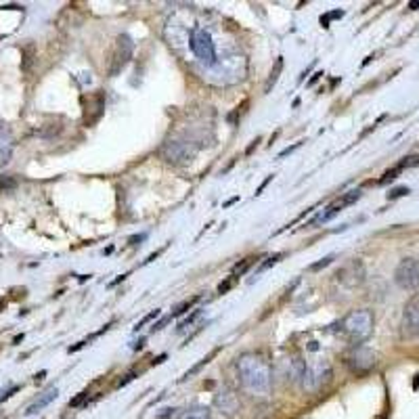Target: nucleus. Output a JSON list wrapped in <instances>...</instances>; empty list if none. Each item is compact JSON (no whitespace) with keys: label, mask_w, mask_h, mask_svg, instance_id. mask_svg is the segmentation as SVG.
<instances>
[{"label":"nucleus","mask_w":419,"mask_h":419,"mask_svg":"<svg viewBox=\"0 0 419 419\" xmlns=\"http://www.w3.org/2000/svg\"><path fill=\"white\" fill-rule=\"evenodd\" d=\"M199 314H201V308H195V310H193V312L189 314V317H187L185 321H180V323H178L176 332H178V334H180V332H185V330H187V327H189V325H191V323H193V321H195V319L199 317Z\"/></svg>","instance_id":"obj_20"},{"label":"nucleus","mask_w":419,"mask_h":419,"mask_svg":"<svg viewBox=\"0 0 419 419\" xmlns=\"http://www.w3.org/2000/svg\"><path fill=\"white\" fill-rule=\"evenodd\" d=\"M237 375L241 386L258 396H266L273 390V367L258 352H246L237 359Z\"/></svg>","instance_id":"obj_1"},{"label":"nucleus","mask_w":419,"mask_h":419,"mask_svg":"<svg viewBox=\"0 0 419 419\" xmlns=\"http://www.w3.org/2000/svg\"><path fill=\"white\" fill-rule=\"evenodd\" d=\"M336 281L348 283L350 287L359 285V283L363 281V266H361V262H352V264L344 266L342 271H338V273H336Z\"/></svg>","instance_id":"obj_11"},{"label":"nucleus","mask_w":419,"mask_h":419,"mask_svg":"<svg viewBox=\"0 0 419 419\" xmlns=\"http://www.w3.org/2000/svg\"><path fill=\"white\" fill-rule=\"evenodd\" d=\"M298 147H302V141L300 143H296V145H291V147H287V149H283L281 153H279V157H285V155H289V153H293Z\"/></svg>","instance_id":"obj_32"},{"label":"nucleus","mask_w":419,"mask_h":419,"mask_svg":"<svg viewBox=\"0 0 419 419\" xmlns=\"http://www.w3.org/2000/svg\"><path fill=\"white\" fill-rule=\"evenodd\" d=\"M334 260H336V256H334V254H330V256H325L323 260H319V262H314V264L310 266V271H312V273H317V271H321V268L330 266V264H332Z\"/></svg>","instance_id":"obj_23"},{"label":"nucleus","mask_w":419,"mask_h":419,"mask_svg":"<svg viewBox=\"0 0 419 419\" xmlns=\"http://www.w3.org/2000/svg\"><path fill=\"white\" fill-rule=\"evenodd\" d=\"M281 258H283V254H275V256H271V258H266V262H264V264H260V268H258V271H260V273H262V271H266V268H271V266H275V264H277V262H279V260H281Z\"/></svg>","instance_id":"obj_27"},{"label":"nucleus","mask_w":419,"mask_h":419,"mask_svg":"<svg viewBox=\"0 0 419 419\" xmlns=\"http://www.w3.org/2000/svg\"><path fill=\"white\" fill-rule=\"evenodd\" d=\"M373 325H375V317L369 308H359V310H352L348 312L346 317L340 321V332L342 336L354 344V346H363L371 334H373Z\"/></svg>","instance_id":"obj_2"},{"label":"nucleus","mask_w":419,"mask_h":419,"mask_svg":"<svg viewBox=\"0 0 419 419\" xmlns=\"http://www.w3.org/2000/svg\"><path fill=\"white\" fill-rule=\"evenodd\" d=\"M17 390H19V386H13V388H9V390H3V388H0V402H5L7 398H11Z\"/></svg>","instance_id":"obj_28"},{"label":"nucleus","mask_w":419,"mask_h":419,"mask_svg":"<svg viewBox=\"0 0 419 419\" xmlns=\"http://www.w3.org/2000/svg\"><path fill=\"white\" fill-rule=\"evenodd\" d=\"M321 76H323V71H317V74H314V76H312V78L308 80V86H312V84H314V82H317V80H319Z\"/></svg>","instance_id":"obj_33"},{"label":"nucleus","mask_w":419,"mask_h":419,"mask_svg":"<svg viewBox=\"0 0 419 419\" xmlns=\"http://www.w3.org/2000/svg\"><path fill=\"white\" fill-rule=\"evenodd\" d=\"M216 402L221 404V409H223L227 415H233V413L237 411V407H239V402L235 400V396L229 394V392H225L223 396H216Z\"/></svg>","instance_id":"obj_14"},{"label":"nucleus","mask_w":419,"mask_h":419,"mask_svg":"<svg viewBox=\"0 0 419 419\" xmlns=\"http://www.w3.org/2000/svg\"><path fill=\"white\" fill-rule=\"evenodd\" d=\"M233 283H235V277L231 275V277H229V279H227L225 283H221V285H219V293H221V296H223V293H227V291H229V289L233 287Z\"/></svg>","instance_id":"obj_29"},{"label":"nucleus","mask_w":419,"mask_h":419,"mask_svg":"<svg viewBox=\"0 0 419 419\" xmlns=\"http://www.w3.org/2000/svg\"><path fill=\"white\" fill-rule=\"evenodd\" d=\"M86 396H88V390L80 392V394H78L76 398H71V400H69V407H80V404H82V400H84Z\"/></svg>","instance_id":"obj_30"},{"label":"nucleus","mask_w":419,"mask_h":419,"mask_svg":"<svg viewBox=\"0 0 419 419\" xmlns=\"http://www.w3.org/2000/svg\"><path fill=\"white\" fill-rule=\"evenodd\" d=\"M409 9H413V11L419 9V3H417V0H415V3H409Z\"/></svg>","instance_id":"obj_37"},{"label":"nucleus","mask_w":419,"mask_h":419,"mask_svg":"<svg viewBox=\"0 0 419 419\" xmlns=\"http://www.w3.org/2000/svg\"><path fill=\"white\" fill-rule=\"evenodd\" d=\"M256 260H258L256 256H250V258H246V260H243L241 264H237V266H235V271H233V277H235V279L243 277V275H246V273H248V271L252 268V264H254Z\"/></svg>","instance_id":"obj_18"},{"label":"nucleus","mask_w":419,"mask_h":419,"mask_svg":"<svg viewBox=\"0 0 419 419\" xmlns=\"http://www.w3.org/2000/svg\"><path fill=\"white\" fill-rule=\"evenodd\" d=\"M197 300H199V296H195V298H191V300L182 302V304H180V306H178L174 312H172V317H180V314H185V312H187V310H189V308H191V306H193Z\"/></svg>","instance_id":"obj_22"},{"label":"nucleus","mask_w":419,"mask_h":419,"mask_svg":"<svg viewBox=\"0 0 419 419\" xmlns=\"http://www.w3.org/2000/svg\"><path fill=\"white\" fill-rule=\"evenodd\" d=\"M361 199V191L359 189H354V191H348L346 195H342L336 203H332V205H327L323 212L319 214V216H314L310 223H308V227H312V225H319V223H327V221H332L342 207H346V205H352L354 201H359Z\"/></svg>","instance_id":"obj_8"},{"label":"nucleus","mask_w":419,"mask_h":419,"mask_svg":"<svg viewBox=\"0 0 419 419\" xmlns=\"http://www.w3.org/2000/svg\"><path fill=\"white\" fill-rule=\"evenodd\" d=\"M132 53H135V42L128 34H122L118 38V49H116V55H114V63H112V69L110 74L112 76H118L126 65L128 61L132 59Z\"/></svg>","instance_id":"obj_10"},{"label":"nucleus","mask_w":419,"mask_h":419,"mask_svg":"<svg viewBox=\"0 0 419 419\" xmlns=\"http://www.w3.org/2000/svg\"><path fill=\"white\" fill-rule=\"evenodd\" d=\"M195 153H197V147L189 141H182V139H172L162 147V155L170 164H185Z\"/></svg>","instance_id":"obj_7"},{"label":"nucleus","mask_w":419,"mask_h":419,"mask_svg":"<svg viewBox=\"0 0 419 419\" xmlns=\"http://www.w3.org/2000/svg\"><path fill=\"white\" fill-rule=\"evenodd\" d=\"M258 143H260V139H256V141H254V143H252V145L248 147V153H252V151H254V147H256Z\"/></svg>","instance_id":"obj_35"},{"label":"nucleus","mask_w":419,"mask_h":419,"mask_svg":"<svg viewBox=\"0 0 419 419\" xmlns=\"http://www.w3.org/2000/svg\"><path fill=\"white\" fill-rule=\"evenodd\" d=\"M189 46H191L193 55H195L199 61H203L205 65H216V59H219L216 46H214V42H212V36H210L205 30L195 28V30L191 32Z\"/></svg>","instance_id":"obj_3"},{"label":"nucleus","mask_w":419,"mask_h":419,"mask_svg":"<svg viewBox=\"0 0 419 419\" xmlns=\"http://www.w3.org/2000/svg\"><path fill=\"white\" fill-rule=\"evenodd\" d=\"M164 361H166V354H160V357L153 361V365H160V363H164Z\"/></svg>","instance_id":"obj_34"},{"label":"nucleus","mask_w":419,"mask_h":419,"mask_svg":"<svg viewBox=\"0 0 419 419\" xmlns=\"http://www.w3.org/2000/svg\"><path fill=\"white\" fill-rule=\"evenodd\" d=\"M404 170V166L402 164H398V166H394V168H390L388 172H384V176L379 178V185H386V182H390V180H394L400 172Z\"/></svg>","instance_id":"obj_19"},{"label":"nucleus","mask_w":419,"mask_h":419,"mask_svg":"<svg viewBox=\"0 0 419 419\" xmlns=\"http://www.w3.org/2000/svg\"><path fill=\"white\" fill-rule=\"evenodd\" d=\"M409 195V187H396L388 193V199H398V197H404Z\"/></svg>","instance_id":"obj_26"},{"label":"nucleus","mask_w":419,"mask_h":419,"mask_svg":"<svg viewBox=\"0 0 419 419\" xmlns=\"http://www.w3.org/2000/svg\"><path fill=\"white\" fill-rule=\"evenodd\" d=\"M135 377H137V373H135V371H130L128 375H124V379H120V382H118V388H122V386L130 384V382H132Z\"/></svg>","instance_id":"obj_31"},{"label":"nucleus","mask_w":419,"mask_h":419,"mask_svg":"<svg viewBox=\"0 0 419 419\" xmlns=\"http://www.w3.org/2000/svg\"><path fill=\"white\" fill-rule=\"evenodd\" d=\"M281 69H283V57H279L277 61H275V67H273V71H271V76H268V80H266V84H264V92H271V88L277 84V80H279V74H281Z\"/></svg>","instance_id":"obj_17"},{"label":"nucleus","mask_w":419,"mask_h":419,"mask_svg":"<svg viewBox=\"0 0 419 419\" xmlns=\"http://www.w3.org/2000/svg\"><path fill=\"white\" fill-rule=\"evenodd\" d=\"M394 281L402 289L419 287V260L417 258H402L394 271Z\"/></svg>","instance_id":"obj_6"},{"label":"nucleus","mask_w":419,"mask_h":419,"mask_svg":"<svg viewBox=\"0 0 419 419\" xmlns=\"http://www.w3.org/2000/svg\"><path fill=\"white\" fill-rule=\"evenodd\" d=\"M400 336L404 340L419 338V291H415L402 310V321H400Z\"/></svg>","instance_id":"obj_5"},{"label":"nucleus","mask_w":419,"mask_h":419,"mask_svg":"<svg viewBox=\"0 0 419 419\" xmlns=\"http://www.w3.org/2000/svg\"><path fill=\"white\" fill-rule=\"evenodd\" d=\"M59 396V390H57V386H51V388H46L30 407H28V411H26V415H36V413H40L44 407H49L55 398Z\"/></svg>","instance_id":"obj_12"},{"label":"nucleus","mask_w":419,"mask_h":419,"mask_svg":"<svg viewBox=\"0 0 419 419\" xmlns=\"http://www.w3.org/2000/svg\"><path fill=\"white\" fill-rule=\"evenodd\" d=\"M17 187V180L11 178V176H0V193L3 191H9V189H15Z\"/></svg>","instance_id":"obj_24"},{"label":"nucleus","mask_w":419,"mask_h":419,"mask_svg":"<svg viewBox=\"0 0 419 419\" xmlns=\"http://www.w3.org/2000/svg\"><path fill=\"white\" fill-rule=\"evenodd\" d=\"M157 317H160V310L155 308V310H151L149 314H145V317H143V319H141V321H139V323L135 325V332H139L141 327H145V325H147L149 321H153V319H157Z\"/></svg>","instance_id":"obj_21"},{"label":"nucleus","mask_w":419,"mask_h":419,"mask_svg":"<svg viewBox=\"0 0 419 419\" xmlns=\"http://www.w3.org/2000/svg\"><path fill=\"white\" fill-rule=\"evenodd\" d=\"M13 155V137L7 128H0V168H5Z\"/></svg>","instance_id":"obj_13"},{"label":"nucleus","mask_w":419,"mask_h":419,"mask_svg":"<svg viewBox=\"0 0 419 419\" xmlns=\"http://www.w3.org/2000/svg\"><path fill=\"white\" fill-rule=\"evenodd\" d=\"M340 17H344V11H334V13L321 17V26H323V28H330V22H332V19H340Z\"/></svg>","instance_id":"obj_25"},{"label":"nucleus","mask_w":419,"mask_h":419,"mask_svg":"<svg viewBox=\"0 0 419 419\" xmlns=\"http://www.w3.org/2000/svg\"><path fill=\"white\" fill-rule=\"evenodd\" d=\"M219 352H221V348H214V350L210 352L207 357H203V359H201V361H199V363H197L195 367H191V369H189V371H187V373L182 375V382H185V379H189V377H193V375H195V373H197V371H199L201 367H205V365H207L210 361H212V359H214V357L219 354Z\"/></svg>","instance_id":"obj_16"},{"label":"nucleus","mask_w":419,"mask_h":419,"mask_svg":"<svg viewBox=\"0 0 419 419\" xmlns=\"http://www.w3.org/2000/svg\"><path fill=\"white\" fill-rule=\"evenodd\" d=\"M330 379H332V365L327 361H317V363H310L304 367L302 388L306 392H317Z\"/></svg>","instance_id":"obj_4"},{"label":"nucleus","mask_w":419,"mask_h":419,"mask_svg":"<svg viewBox=\"0 0 419 419\" xmlns=\"http://www.w3.org/2000/svg\"><path fill=\"white\" fill-rule=\"evenodd\" d=\"M44 375H46V371H40V373L36 375V382H42V379H44Z\"/></svg>","instance_id":"obj_36"},{"label":"nucleus","mask_w":419,"mask_h":419,"mask_svg":"<svg viewBox=\"0 0 419 419\" xmlns=\"http://www.w3.org/2000/svg\"><path fill=\"white\" fill-rule=\"evenodd\" d=\"M180 419H212V413L205 407H193V409H187Z\"/></svg>","instance_id":"obj_15"},{"label":"nucleus","mask_w":419,"mask_h":419,"mask_svg":"<svg viewBox=\"0 0 419 419\" xmlns=\"http://www.w3.org/2000/svg\"><path fill=\"white\" fill-rule=\"evenodd\" d=\"M346 365L354 371V373H367L369 369L375 367V352L367 346H357L348 359H346Z\"/></svg>","instance_id":"obj_9"}]
</instances>
